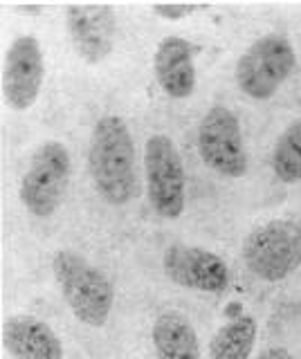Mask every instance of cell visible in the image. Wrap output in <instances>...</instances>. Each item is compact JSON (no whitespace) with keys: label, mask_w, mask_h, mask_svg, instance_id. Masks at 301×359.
I'll return each instance as SVG.
<instances>
[{"label":"cell","mask_w":301,"mask_h":359,"mask_svg":"<svg viewBox=\"0 0 301 359\" xmlns=\"http://www.w3.org/2000/svg\"><path fill=\"white\" fill-rule=\"evenodd\" d=\"M88 168L95 189L108 205L121 207L135 198V142L121 117L104 115L97 119L88 146Z\"/></svg>","instance_id":"cell-1"},{"label":"cell","mask_w":301,"mask_h":359,"mask_svg":"<svg viewBox=\"0 0 301 359\" xmlns=\"http://www.w3.org/2000/svg\"><path fill=\"white\" fill-rule=\"evenodd\" d=\"M70 182V153L61 142H43L32 153L27 171L20 180L18 196L23 207L36 218L57 213Z\"/></svg>","instance_id":"cell-4"},{"label":"cell","mask_w":301,"mask_h":359,"mask_svg":"<svg viewBox=\"0 0 301 359\" xmlns=\"http://www.w3.org/2000/svg\"><path fill=\"white\" fill-rule=\"evenodd\" d=\"M243 261L256 278L267 283L288 278L301 265V224L276 218L256 227L243 243Z\"/></svg>","instance_id":"cell-3"},{"label":"cell","mask_w":301,"mask_h":359,"mask_svg":"<svg viewBox=\"0 0 301 359\" xmlns=\"http://www.w3.org/2000/svg\"><path fill=\"white\" fill-rule=\"evenodd\" d=\"M52 272L74 317L86 325L102 328L115 303V290L108 276L74 250L54 254Z\"/></svg>","instance_id":"cell-2"},{"label":"cell","mask_w":301,"mask_h":359,"mask_svg":"<svg viewBox=\"0 0 301 359\" xmlns=\"http://www.w3.org/2000/svg\"><path fill=\"white\" fill-rule=\"evenodd\" d=\"M259 325L252 314L241 317L220 325L209 341V359H250Z\"/></svg>","instance_id":"cell-14"},{"label":"cell","mask_w":301,"mask_h":359,"mask_svg":"<svg viewBox=\"0 0 301 359\" xmlns=\"http://www.w3.org/2000/svg\"><path fill=\"white\" fill-rule=\"evenodd\" d=\"M144 171H147V194L155 213L166 220H175L185 211V164L180 151L171 137L155 133L144 146Z\"/></svg>","instance_id":"cell-6"},{"label":"cell","mask_w":301,"mask_h":359,"mask_svg":"<svg viewBox=\"0 0 301 359\" xmlns=\"http://www.w3.org/2000/svg\"><path fill=\"white\" fill-rule=\"evenodd\" d=\"M198 153L203 162L222 177H243L248 173L241 121L225 106L207 110L198 126Z\"/></svg>","instance_id":"cell-7"},{"label":"cell","mask_w":301,"mask_h":359,"mask_svg":"<svg viewBox=\"0 0 301 359\" xmlns=\"http://www.w3.org/2000/svg\"><path fill=\"white\" fill-rule=\"evenodd\" d=\"M151 9H153V14H158L164 20H180V18L192 16L194 11H198L200 7L198 5H189V3H158V5H153Z\"/></svg>","instance_id":"cell-16"},{"label":"cell","mask_w":301,"mask_h":359,"mask_svg":"<svg viewBox=\"0 0 301 359\" xmlns=\"http://www.w3.org/2000/svg\"><path fill=\"white\" fill-rule=\"evenodd\" d=\"M155 359H200V344L192 321L175 310L162 312L153 323Z\"/></svg>","instance_id":"cell-13"},{"label":"cell","mask_w":301,"mask_h":359,"mask_svg":"<svg viewBox=\"0 0 301 359\" xmlns=\"http://www.w3.org/2000/svg\"><path fill=\"white\" fill-rule=\"evenodd\" d=\"M297 65L293 43L279 34L256 39L236 63V83L243 95L265 101L279 93Z\"/></svg>","instance_id":"cell-5"},{"label":"cell","mask_w":301,"mask_h":359,"mask_svg":"<svg viewBox=\"0 0 301 359\" xmlns=\"http://www.w3.org/2000/svg\"><path fill=\"white\" fill-rule=\"evenodd\" d=\"M272 171L286 184L301 182V117L281 133L272 151Z\"/></svg>","instance_id":"cell-15"},{"label":"cell","mask_w":301,"mask_h":359,"mask_svg":"<svg viewBox=\"0 0 301 359\" xmlns=\"http://www.w3.org/2000/svg\"><path fill=\"white\" fill-rule=\"evenodd\" d=\"M256 359H295L293 355H290L286 348L281 346H272V348H265L263 353H259V357Z\"/></svg>","instance_id":"cell-17"},{"label":"cell","mask_w":301,"mask_h":359,"mask_svg":"<svg viewBox=\"0 0 301 359\" xmlns=\"http://www.w3.org/2000/svg\"><path fill=\"white\" fill-rule=\"evenodd\" d=\"M65 22L74 52L86 63H102L115 48V9L110 5H68Z\"/></svg>","instance_id":"cell-10"},{"label":"cell","mask_w":301,"mask_h":359,"mask_svg":"<svg viewBox=\"0 0 301 359\" xmlns=\"http://www.w3.org/2000/svg\"><path fill=\"white\" fill-rule=\"evenodd\" d=\"M196 48L182 36H166L160 41L153 56V70L160 88L173 99L192 97L196 88Z\"/></svg>","instance_id":"cell-11"},{"label":"cell","mask_w":301,"mask_h":359,"mask_svg":"<svg viewBox=\"0 0 301 359\" xmlns=\"http://www.w3.org/2000/svg\"><path fill=\"white\" fill-rule=\"evenodd\" d=\"M46 76V59L34 34H20L9 45L3 70V97L12 110L23 112L36 104Z\"/></svg>","instance_id":"cell-8"},{"label":"cell","mask_w":301,"mask_h":359,"mask_svg":"<svg viewBox=\"0 0 301 359\" xmlns=\"http://www.w3.org/2000/svg\"><path fill=\"white\" fill-rule=\"evenodd\" d=\"M3 346L14 359H61L63 344L46 321L14 314L3 323Z\"/></svg>","instance_id":"cell-12"},{"label":"cell","mask_w":301,"mask_h":359,"mask_svg":"<svg viewBox=\"0 0 301 359\" xmlns=\"http://www.w3.org/2000/svg\"><path fill=\"white\" fill-rule=\"evenodd\" d=\"M162 269L175 285L222 294L229 285V267L222 258L203 247L171 245L162 254Z\"/></svg>","instance_id":"cell-9"}]
</instances>
